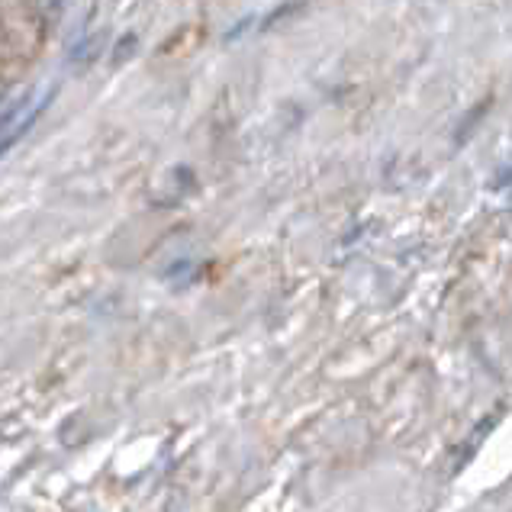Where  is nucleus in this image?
Here are the masks:
<instances>
[{
  "mask_svg": "<svg viewBox=\"0 0 512 512\" xmlns=\"http://www.w3.org/2000/svg\"><path fill=\"white\" fill-rule=\"evenodd\" d=\"M52 94H55V87L46 84L39 94H29L26 100H20V104L4 116V120H0V155H7L13 145H17L29 133V129H33V123L42 116V110L49 107Z\"/></svg>",
  "mask_w": 512,
  "mask_h": 512,
  "instance_id": "1",
  "label": "nucleus"
}]
</instances>
